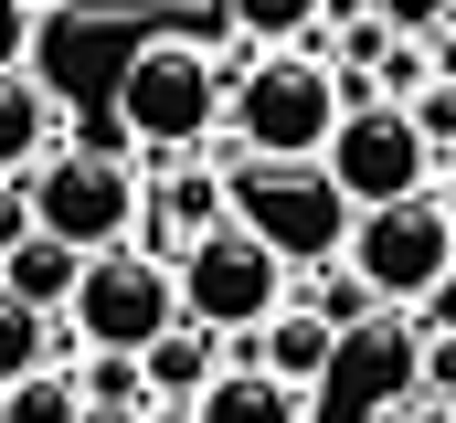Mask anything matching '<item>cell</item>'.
<instances>
[{
	"mask_svg": "<svg viewBox=\"0 0 456 423\" xmlns=\"http://www.w3.org/2000/svg\"><path fill=\"white\" fill-rule=\"evenodd\" d=\"M224 96H233V75L213 64V43H191V32H159V43H138L117 64V127L149 159H191L224 127Z\"/></svg>",
	"mask_w": 456,
	"mask_h": 423,
	"instance_id": "cell-1",
	"label": "cell"
},
{
	"mask_svg": "<svg viewBox=\"0 0 456 423\" xmlns=\"http://www.w3.org/2000/svg\"><path fill=\"white\" fill-rule=\"evenodd\" d=\"M340 64L330 53H308V43H255V64L233 75L224 96V127L255 148V159H319L330 148V127H340Z\"/></svg>",
	"mask_w": 456,
	"mask_h": 423,
	"instance_id": "cell-2",
	"label": "cell"
},
{
	"mask_svg": "<svg viewBox=\"0 0 456 423\" xmlns=\"http://www.w3.org/2000/svg\"><path fill=\"white\" fill-rule=\"evenodd\" d=\"M224 202L244 233H265L297 275H319V265H340L350 254V222H361V202H350L340 180H330V159H233L224 170Z\"/></svg>",
	"mask_w": 456,
	"mask_h": 423,
	"instance_id": "cell-3",
	"label": "cell"
},
{
	"mask_svg": "<svg viewBox=\"0 0 456 423\" xmlns=\"http://www.w3.org/2000/svg\"><path fill=\"white\" fill-rule=\"evenodd\" d=\"M170 275H181V317H202V328H224V339H255L265 317L297 297V265H287L265 233H244L233 212L170 254Z\"/></svg>",
	"mask_w": 456,
	"mask_h": 423,
	"instance_id": "cell-4",
	"label": "cell"
},
{
	"mask_svg": "<svg viewBox=\"0 0 456 423\" xmlns=\"http://www.w3.org/2000/svg\"><path fill=\"white\" fill-rule=\"evenodd\" d=\"M170 317H181L170 254L107 243V254H86V275H75V297H64V339H75V349H149Z\"/></svg>",
	"mask_w": 456,
	"mask_h": 423,
	"instance_id": "cell-5",
	"label": "cell"
},
{
	"mask_svg": "<svg viewBox=\"0 0 456 423\" xmlns=\"http://www.w3.org/2000/svg\"><path fill=\"white\" fill-rule=\"evenodd\" d=\"M21 180H32V222L64 233V243H86V254L127 243V233H138V202H149V191H138L149 170H127L117 148H75V138H64L53 159H32Z\"/></svg>",
	"mask_w": 456,
	"mask_h": 423,
	"instance_id": "cell-6",
	"label": "cell"
},
{
	"mask_svg": "<svg viewBox=\"0 0 456 423\" xmlns=\"http://www.w3.org/2000/svg\"><path fill=\"white\" fill-rule=\"evenodd\" d=\"M350 265L371 275V297L382 307H425V297H446L456 275V222L436 191H403V202H371L350 222Z\"/></svg>",
	"mask_w": 456,
	"mask_h": 423,
	"instance_id": "cell-7",
	"label": "cell"
},
{
	"mask_svg": "<svg viewBox=\"0 0 456 423\" xmlns=\"http://www.w3.org/2000/svg\"><path fill=\"white\" fill-rule=\"evenodd\" d=\"M319 159H330V180H340L361 212H371V202H403V191H436V148H425L414 106H393V96H350Z\"/></svg>",
	"mask_w": 456,
	"mask_h": 423,
	"instance_id": "cell-8",
	"label": "cell"
},
{
	"mask_svg": "<svg viewBox=\"0 0 456 423\" xmlns=\"http://www.w3.org/2000/svg\"><path fill=\"white\" fill-rule=\"evenodd\" d=\"M233 349H244V360H265V371H276V381H297V392H319V381H330V371H340V349H350V328H330V317L308 307V297H287V307L265 317V328H255V339H233Z\"/></svg>",
	"mask_w": 456,
	"mask_h": 423,
	"instance_id": "cell-9",
	"label": "cell"
},
{
	"mask_svg": "<svg viewBox=\"0 0 456 423\" xmlns=\"http://www.w3.org/2000/svg\"><path fill=\"white\" fill-rule=\"evenodd\" d=\"M224 360H233V339H224V328H202V317H170V328L138 349L149 403H202V392L224 381Z\"/></svg>",
	"mask_w": 456,
	"mask_h": 423,
	"instance_id": "cell-10",
	"label": "cell"
},
{
	"mask_svg": "<svg viewBox=\"0 0 456 423\" xmlns=\"http://www.w3.org/2000/svg\"><path fill=\"white\" fill-rule=\"evenodd\" d=\"M64 148V96L32 75V64H0V180H21L32 159Z\"/></svg>",
	"mask_w": 456,
	"mask_h": 423,
	"instance_id": "cell-11",
	"label": "cell"
},
{
	"mask_svg": "<svg viewBox=\"0 0 456 423\" xmlns=\"http://www.w3.org/2000/svg\"><path fill=\"white\" fill-rule=\"evenodd\" d=\"M191 413H202V423H308V392L276 381L265 360H224V381H213Z\"/></svg>",
	"mask_w": 456,
	"mask_h": 423,
	"instance_id": "cell-12",
	"label": "cell"
},
{
	"mask_svg": "<svg viewBox=\"0 0 456 423\" xmlns=\"http://www.w3.org/2000/svg\"><path fill=\"white\" fill-rule=\"evenodd\" d=\"M75 275H86V243H64V233H43V222H32V233L0 254V286H11V297H32L43 317H64Z\"/></svg>",
	"mask_w": 456,
	"mask_h": 423,
	"instance_id": "cell-13",
	"label": "cell"
},
{
	"mask_svg": "<svg viewBox=\"0 0 456 423\" xmlns=\"http://www.w3.org/2000/svg\"><path fill=\"white\" fill-rule=\"evenodd\" d=\"M43 360H64V317H43L32 297L0 286V381H21V371H43Z\"/></svg>",
	"mask_w": 456,
	"mask_h": 423,
	"instance_id": "cell-14",
	"label": "cell"
},
{
	"mask_svg": "<svg viewBox=\"0 0 456 423\" xmlns=\"http://www.w3.org/2000/svg\"><path fill=\"white\" fill-rule=\"evenodd\" d=\"M86 392H75V360H43L21 381H0V423H75Z\"/></svg>",
	"mask_w": 456,
	"mask_h": 423,
	"instance_id": "cell-15",
	"label": "cell"
},
{
	"mask_svg": "<svg viewBox=\"0 0 456 423\" xmlns=\"http://www.w3.org/2000/svg\"><path fill=\"white\" fill-rule=\"evenodd\" d=\"M149 212H170V233H181V243H191V233H213V222H224V170H159V202Z\"/></svg>",
	"mask_w": 456,
	"mask_h": 423,
	"instance_id": "cell-16",
	"label": "cell"
},
{
	"mask_svg": "<svg viewBox=\"0 0 456 423\" xmlns=\"http://www.w3.org/2000/svg\"><path fill=\"white\" fill-rule=\"evenodd\" d=\"M75 392H86V403H117V413H149L138 349H75Z\"/></svg>",
	"mask_w": 456,
	"mask_h": 423,
	"instance_id": "cell-17",
	"label": "cell"
},
{
	"mask_svg": "<svg viewBox=\"0 0 456 423\" xmlns=\"http://www.w3.org/2000/svg\"><path fill=\"white\" fill-rule=\"evenodd\" d=\"M224 11H233L244 43H308V32L330 21V0H224Z\"/></svg>",
	"mask_w": 456,
	"mask_h": 423,
	"instance_id": "cell-18",
	"label": "cell"
},
{
	"mask_svg": "<svg viewBox=\"0 0 456 423\" xmlns=\"http://www.w3.org/2000/svg\"><path fill=\"white\" fill-rule=\"evenodd\" d=\"M308 307L330 317V328H350V339H361V317L382 307V297H371V275H361V265L340 254V265H319V286H308Z\"/></svg>",
	"mask_w": 456,
	"mask_h": 423,
	"instance_id": "cell-19",
	"label": "cell"
},
{
	"mask_svg": "<svg viewBox=\"0 0 456 423\" xmlns=\"http://www.w3.org/2000/svg\"><path fill=\"white\" fill-rule=\"evenodd\" d=\"M361 11H371L382 32H403V43H436V32L456 21V0H361Z\"/></svg>",
	"mask_w": 456,
	"mask_h": 423,
	"instance_id": "cell-20",
	"label": "cell"
},
{
	"mask_svg": "<svg viewBox=\"0 0 456 423\" xmlns=\"http://www.w3.org/2000/svg\"><path fill=\"white\" fill-rule=\"evenodd\" d=\"M414 127H425V148H436V159H456V85H446V75L414 96Z\"/></svg>",
	"mask_w": 456,
	"mask_h": 423,
	"instance_id": "cell-21",
	"label": "cell"
},
{
	"mask_svg": "<svg viewBox=\"0 0 456 423\" xmlns=\"http://www.w3.org/2000/svg\"><path fill=\"white\" fill-rule=\"evenodd\" d=\"M32 21H43L32 0H0V64H32Z\"/></svg>",
	"mask_w": 456,
	"mask_h": 423,
	"instance_id": "cell-22",
	"label": "cell"
},
{
	"mask_svg": "<svg viewBox=\"0 0 456 423\" xmlns=\"http://www.w3.org/2000/svg\"><path fill=\"white\" fill-rule=\"evenodd\" d=\"M32 233V180H0V254Z\"/></svg>",
	"mask_w": 456,
	"mask_h": 423,
	"instance_id": "cell-23",
	"label": "cell"
},
{
	"mask_svg": "<svg viewBox=\"0 0 456 423\" xmlns=\"http://www.w3.org/2000/svg\"><path fill=\"white\" fill-rule=\"evenodd\" d=\"M138 423H202V413H191V403H149Z\"/></svg>",
	"mask_w": 456,
	"mask_h": 423,
	"instance_id": "cell-24",
	"label": "cell"
},
{
	"mask_svg": "<svg viewBox=\"0 0 456 423\" xmlns=\"http://www.w3.org/2000/svg\"><path fill=\"white\" fill-rule=\"evenodd\" d=\"M436 75H446V85H456V21H446V32H436Z\"/></svg>",
	"mask_w": 456,
	"mask_h": 423,
	"instance_id": "cell-25",
	"label": "cell"
},
{
	"mask_svg": "<svg viewBox=\"0 0 456 423\" xmlns=\"http://www.w3.org/2000/svg\"><path fill=\"white\" fill-rule=\"evenodd\" d=\"M436 202H446V222H456V159H436Z\"/></svg>",
	"mask_w": 456,
	"mask_h": 423,
	"instance_id": "cell-26",
	"label": "cell"
},
{
	"mask_svg": "<svg viewBox=\"0 0 456 423\" xmlns=\"http://www.w3.org/2000/svg\"><path fill=\"white\" fill-rule=\"evenodd\" d=\"M75 423H138V413H117V403H86V413H75Z\"/></svg>",
	"mask_w": 456,
	"mask_h": 423,
	"instance_id": "cell-27",
	"label": "cell"
},
{
	"mask_svg": "<svg viewBox=\"0 0 456 423\" xmlns=\"http://www.w3.org/2000/svg\"><path fill=\"white\" fill-rule=\"evenodd\" d=\"M32 11H75V0H32Z\"/></svg>",
	"mask_w": 456,
	"mask_h": 423,
	"instance_id": "cell-28",
	"label": "cell"
},
{
	"mask_svg": "<svg viewBox=\"0 0 456 423\" xmlns=\"http://www.w3.org/2000/svg\"><path fill=\"white\" fill-rule=\"evenodd\" d=\"M446 307H456V275H446ZM446 328H456V317H446Z\"/></svg>",
	"mask_w": 456,
	"mask_h": 423,
	"instance_id": "cell-29",
	"label": "cell"
}]
</instances>
